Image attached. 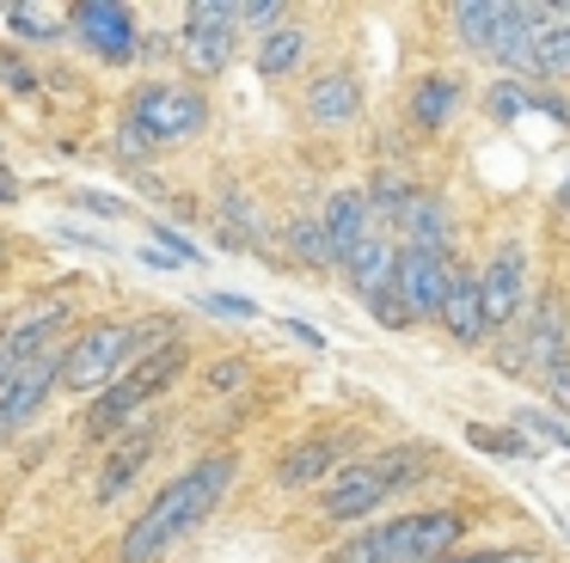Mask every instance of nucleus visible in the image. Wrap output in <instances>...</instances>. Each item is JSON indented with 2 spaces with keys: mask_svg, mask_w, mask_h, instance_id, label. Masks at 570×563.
<instances>
[{
  "mask_svg": "<svg viewBox=\"0 0 570 563\" xmlns=\"http://www.w3.org/2000/svg\"><path fill=\"white\" fill-rule=\"evenodd\" d=\"M234 472H239L234 453H203V460L185 465L173 484H160L148 508H141L136 521L124 526L117 563H160L166 551L178 545V539L197 533V526L209 521L215 508H222V496L234 490Z\"/></svg>",
  "mask_w": 570,
  "mask_h": 563,
  "instance_id": "nucleus-1",
  "label": "nucleus"
},
{
  "mask_svg": "<svg viewBox=\"0 0 570 563\" xmlns=\"http://www.w3.org/2000/svg\"><path fill=\"white\" fill-rule=\"evenodd\" d=\"M460 533H466L460 508H417V514L374 521L362 533H350L325 563H442V557H454Z\"/></svg>",
  "mask_w": 570,
  "mask_h": 563,
  "instance_id": "nucleus-2",
  "label": "nucleus"
},
{
  "mask_svg": "<svg viewBox=\"0 0 570 563\" xmlns=\"http://www.w3.org/2000/svg\"><path fill=\"white\" fill-rule=\"evenodd\" d=\"M185 367H190V343H185V337L148 343V349H141L136 362L124 367V379H111V386H105L99 398L87 404V416H80L87 441H117L129 423H136V416H148V404L160 398V392L173 386Z\"/></svg>",
  "mask_w": 570,
  "mask_h": 563,
  "instance_id": "nucleus-3",
  "label": "nucleus"
},
{
  "mask_svg": "<svg viewBox=\"0 0 570 563\" xmlns=\"http://www.w3.org/2000/svg\"><path fill=\"white\" fill-rule=\"evenodd\" d=\"M166 325H173V318H99V325H87L62 349V386L68 392H92V398H99L111 379H124V367L136 362L148 343L173 337Z\"/></svg>",
  "mask_w": 570,
  "mask_h": 563,
  "instance_id": "nucleus-4",
  "label": "nucleus"
},
{
  "mask_svg": "<svg viewBox=\"0 0 570 563\" xmlns=\"http://www.w3.org/2000/svg\"><path fill=\"white\" fill-rule=\"evenodd\" d=\"M124 129H136L148 147H178L209 129V98H203V86H185V80H148L129 92Z\"/></svg>",
  "mask_w": 570,
  "mask_h": 563,
  "instance_id": "nucleus-5",
  "label": "nucleus"
},
{
  "mask_svg": "<svg viewBox=\"0 0 570 563\" xmlns=\"http://www.w3.org/2000/svg\"><path fill=\"white\" fill-rule=\"evenodd\" d=\"M234 43H239V7L227 0H197L185 7V31H178V56L197 80H222L227 61H234Z\"/></svg>",
  "mask_w": 570,
  "mask_h": 563,
  "instance_id": "nucleus-6",
  "label": "nucleus"
},
{
  "mask_svg": "<svg viewBox=\"0 0 570 563\" xmlns=\"http://www.w3.org/2000/svg\"><path fill=\"white\" fill-rule=\"evenodd\" d=\"M564 355H570V306L558 288H540L528 300V318H521V379L546 386Z\"/></svg>",
  "mask_w": 570,
  "mask_h": 563,
  "instance_id": "nucleus-7",
  "label": "nucleus"
},
{
  "mask_svg": "<svg viewBox=\"0 0 570 563\" xmlns=\"http://www.w3.org/2000/svg\"><path fill=\"white\" fill-rule=\"evenodd\" d=\"M479 294H484V325H491V337H503L509 325L528 318V251L515 239H503L491 251V264L479 269Z\"/></svg>",
  "mask_w": 570,
  "mask_h": 563,
  "instance_id": "nucleus-8",
  "label": "nucleus"
},
{
  "mask_svg": "<svg viewBox=\"0 0 570 563\" xmlns=\"http://www.w3.org/2000/svg\"><path fill=\"white\" fill-rule=\"evenodd\" d=\"M393 496V477L381 472V460H350L344 472H332L320 484V521H368L374 508H381V502Z\"/></svg>",
  "mask_w": 570,
  "mask_h": 563,
  "instance_id": "nucleus-9",
  "label": "nucleus"
},
{
  "mask_svg": "<svg viewBox=\"0 0 570 563\" xmlns=\"http://www.w3.org/2000/svg\"><path fill=\"white\" fill-rule=\"evenodd\" d=\"M160 435H166V416H160V411L136 416V423H129L124 435L111 441V453H105L92 496H99V502H117V496H124V490L136 484L141 472H148V460H154V453H160Z\"/></svg>",
  "mask_w": 570,
  "mask_h": 563,
  "instance_id": "nucleus-10",
  "label": "nucleus"
},
{
  "mask_svg": "<svg viewBox=\"0 0 570 563\" xmlns=\"http://www.w3.org/2000/svg\"><path fill=\"white\" fill-rule=\"evenodd\" d=\"M62 325H68V306L56 300V306H31L26 318H13V325L0 330V392L13 386L26 367H38L43 355H56L50 343L62 337Z\"/></svg>",
  "mask_w": 570,
  "mask_h": 563,
  "instance_id": "nucleus-11",
  "label": "nucleus"
},
{
  "mask_svg": "<svg viewBox=\"0 0 570 563\" xmlns=\"http://www.w3.org/2000/svg\"><path fill=\"white\" fill-rule=\"evenodd\" d=\"M68 31H75L99 61H129L141 49L136 12L117 7V0H80V7H68Z\"/></svg>",
  "mask_w": 570,
  "mask_h": 563,
  "instance_id": "nucleus-12",
  "label": "nucleus"
},
{
  "mask_svg": "<svg viewBox=\"0 0 570 563\" xmlns=\"http://www.w3.org/2000/svg\"><path fill=\"white\" fill-rule=\"evenodd\" d=\"M454 276V251H423V245H399L393 288L411 306V318H442V294Z\"/></svg>",
  "mask_w": 570,
  "mask_h": 563,
  "instance_id": "nucleus-13",
  "label": "nucleus"
},
{
  "mask_svg": "<svg viewBox=\"0 0 570 563\" xmlns=\"http://www.w3.org/2000/svg\"><path fill=\"white\" fill-rule=\"evenodd\" d=\"M350 453H356V435H301L295 447L276 460V484L283 490H320L332 472H344Z\"/></svg>",
  "mask_w": 570,
  "mask_h": 563,
  "instance_id": "nucleus-14",
  "label": "nucleus"
},
{
  "mask_svg": "<svg viewBox=\"0 0 570 563\" xmlns=\"http://www.w3.org/2000/svg\"><path fill=\"white\" fill-rule=\"evenodd\" d=\"M301 110H307L313 129H350L362 117V80L350 68H325L320 80H307Z\"/></svg>",
  "mask_w": 570,
  "mask_h": 563,
  "instance_id": "nucleus-15",
  "label": "nucleus"
},
{
  "mask_svg": "<svg viewBox=\"0 0 570 563\" xmlns=\"http://www.w3.org/2000/svg\"><path fill=\"white\" fill-rule=\"evenodd\" d=\"M435 325H442L460 349H484V343H491V325H484V294H479V276H472V269L454 264L448 294H442V318H435Z\"/></svg>",
  "mask_w": 570,
  "mask_h": 563,
  "instance_id": "nucleus-16",
  "label": "nucleus"
},
{
  "mask_svg": "<svg viewBox=\"0 0 570 563\" xmlns=\"http://www.w3.org/2000/svg\"><path fill=\"white\" fill-rule=\"evenodd\" d=\"M62 386V355H43L38 367H26V374L13 379V386L0 392V441L19 435V428L31 423V416L50 404V392Z\"/></svg>",
  "mask_w": 570,
  "mask_h": 563,
  "instance_id": "nucleus-17",
  "label": "nucleus"
},
{
  "mask_svg": "<svg viewBox=\"0 0 570 563\" xmlns=\"http://www.w3.org/2000/svg\"><path fill=\"white\" fill-rule=\"evenodd\" d=\"M320 227H325V245H332V264H350V251H356V245L374 233L368 190H332V196H325Z\"/></svg>",
  "mask_w": 570,
  "mask_h": 563,
  "instance_id": "nucleus-18",
  "label": "nucleus"
},
{
  "mask_svg": "<svg viewBox=\"0 0 570 563\" xmlns=\"http://www.w3.org/2000/svg\"><path fill=\"white\" fill-rule=\"evenodd\" d=\"M570 73V7H533L528 80H564Z\"/></svg>",
  "mask_w": 570,
  "mask_h": 563,
  "instance_id": "nucleus-19",
  "label": "nucleus"
},
{
  "mask_svg": "<svg viewBox=\"0 0 570 563\" xmlns=\"http://www.w3.org/2000/svg\"><path fill=\"white\" fill-rule=\"evenodd\" d=\"M399 245H423V251H454V220H448V203L435 190H411L405 215L393 220Z\"/></svg>",
  "mask_w": 570,
  "mask_h": 563,
  "instance_id": "nucleus-20",
  "label": "nucleus"
},
{
  "mask_svg": "<svg viewBox=\"0 0 570 563\" xmlns=\"http://www.w3.org/2000/svg\"><path fill=\"white\" fill-rule=\"evenodd\" d=\"M393 269H399V239H393L386 227H374L368 239L350 251L344 276H350V288H356V300H368V294L393 288Z\"/></svg>",
  "mask_w": 570,
  "mask_h": 563,
  "instance_id": "nucleus-21",
  "label": "nucleus"
},
{
  "mask_svg": "<svg viewBox=\"0 0 570 563\" xmlns=\"http://www.w3.org/2000/svg\"><path fill=\"white\" fill-rule=\"evenodd\" d=\"M466 98V86H460V73H417V86H411V98H405V110H411V122H417L423 135H442L448 129V117H454V105Z\"/></svg>",
  "mask_w": 570,
  "mask_h": 563,
  "instance_id": "nucleus-22",
  "label": "nucleus"
},
{
  "mask_svg": "<svg viewBox=\"0 0 570 563\" xmlns=\"http://www.w3.org/2000/svg\"><path fill=\"white\" fill-rule=\"evenodd\" d=\"M503 19H509V0H466V7H448V31H454V43L472 49V56H491Z\"/></svg>",
  "mask_w": 570,
  "mask_h": 563,
  "instance_id": "nucleus-23",
  "label": "nucleus"
},
{
  "mask_svg": "<svg viewBox=\"0 0 570 563\" xmlns=\"http://www.w3.org/2000/svg\"><path fill=\"white\" fill-rule=\"evenodd\" d=\"M301 61H307V24L301 19H283L276 31L258 37V73L264 80H288Z\"/></svg>",
  "mask_w": 570,
  "mask_h": 563,
  "instance_id": "nucleus-24",
  "label": "nucleus"
},
{
  "mask_svg": "<svg viewBox=\"0 0 570 563\" xmlns=\"http://www.w3.org/2000/svg\"><path fill=\"white\" fill-rule=\"evenodd\" d=\"M7 24H13L26 43H62V37H68V12L31 7V0H13V7H7Z\"/></svg>",
  "mask_w": 570,
  "mask_h": 563,
  "instance_id": "nucleus-25",
  "label": "nucleus"
},
{
  "mask_svg": "<svg viewBox=\"0 0 570 563\" xmlns=\"http://www.w3.org/2000/svg\"><path fill=\"white\" fill-rule=\"evenodd\" d=\"M466 447H479V453H491V460H533V441L521 435L515 423L509 428H484V423H466Z\"/></svg>",
  "mask_w": 570,
  "mask_h": 563,
  "instance_id": "nucleus-26",
  "label": "nucleus"
},
{
  "mask_svg": "<svg viewBox=\"0 0 570 563\" xmlns=\"http://www.w3.org/2000/svg\"><path fill=\"white\" fill-rule=\"evenodd\" d=\"M484 110H491L497 122H515V117H528L533 110V86L528 80H491V92H484Z\"/></svg>",
  "mask_w": 570,
  "mask_h": 563,
  "instance_id": "nucleus-27",
  "label": "nucleus"
},
{
  "mask_svg": "<svg viewBox=\"0 0 570 563\" xmlns=\"http://www.w3.org/2000/svg\"><path fill=\"white\" fill-rule=\"evenodd\" d=\"M283 239H288V251L301 257V264H332V245H325V227L313 215H295L283 227Z\"/></svg>",
  "mask_w": 570,
  "mask_h": 563,
  "instance_id": "nucleus-28",
  "label": "nucleus"
},
{
  "mask_svg": "<svg viewBox=\"0 0 570 563\" xmlns=\"http://www.w3.org/2000/svg\"><path fill=\"white\" fill-rule=\"evenodd\" d=\"M515 428L533 441V447H564L570 453V428L558 411H515Z\"/></svg>",
  "mask_w": 570,
  "mask_h": 563,
  "instance_id": "nucleus-29",
  "label": "nucleus"
},
{
  "mask_svg": "<svg viewBox=\"0 0 570 563\" xmlns=\"http://www.w3.org/2000/svg\"><path fill=\"white\" fill-rule=\"evenodd\" d=\"M362 306H368V313L381 318L386 330H411V325H417V318H411V306L399 300V288H381V294H368Z\"/></svg>",
  "mask_w": 570,
  "mask_h": 563,
  "instance_id": "nucleus-30",
  "label": "nucleus"
},
{
  "mask_svg": "<svg viewBox=\"0 0 570 563\" xmlns=\"http://www.w3.org/2000/svg\"><path fill=\"white\" fill-rule=\"evenodd\" d=\"M246 374H252L246 355H222V362H215L203 379H209V392H234V386H246Z\"/></svg>",
  "mask_w": 570,
  "mask_h": 563,
  "instance_id": "nucleus-31",
  "label": "nucleus"
},
{
  "mask_svg": "<svg viewBox=\"0 0 570 563\" xmlns=\"http://www.w3.org/2000/svg\"><path fill=\"white\" fill-rule=\"evenodd\" d=\"M283 19L288 12L276 7V0H246V7H239V24H258V31H276Z\"/></svg>",
  "mask_w": 570,
  "mask_h": 563,
  "instance_id": "nucleus-32",
  "label": "nucleus"
},
{
  "mask_svg": "<svg viewBox=\"0 0 570 563\" xmlns=\"http://www.w3.org/2000/svg\"><path fill=\"white\" fill-rule=\"evenodd\" d=\"M203 306H209V313H222V318H252V313H258V306L239 300V294H203Z\"/></svg>",
  "mask_w": 570,
  "mask_h": 563,
  "instance_id": "nucleus-33",
  "label": "nucleus"
},
{
  "mask_svg": "<svg viewBox=\"0 0 570 563\" xmlns=\"http://www.w3.org/2000/svg\"><path fill=\"white\" fill-rule=\"evenodd\" d=\"M0 80L13 86V92H31V86H38V73H31L19 56H0Z\"/></svg>",
  "mask_w": 570,
  "mask_h": 563,
  "instance_id": "nucleus-34",
  "label": "nucleus"
},
{
  "mask_svg": "<svg viewBox=\"0 0 570 563\" xmlns=\"http://www.w3.org/2000/svg\"><path fill=\"white\" fill-rule=\"evenodd\" d=\"M533 110H546L552 122H570V98H558V92H533Z\"/></svg>",
  "mask_w": 570,
  "mask_h": 563,
  "instance_id": "nucleus-35",
  "label": "nucleus"
},
{
  "mask_svg": "<svg viewBox=\"0 0 570 563\" xmlns=\"http://www.w3.org/2000/svg\"><path fill=\"white\" fill-rule=\"evenodd\" d=\"M497 563H552L546 551H528V545H515V551H497Z\"/></svg>",
  "mask_w": 570,
  "mask_h": 563,
  "instance_id": "nucleus-36",
  "label": "nucleus"
},
{
  "mask_svg": "<svg viewBox=\"0 0 570 563\" xmlns=\"http://www.w3.org/2000/svg\"><path fill=\"white\" fill-rule=\"evenodd\" d=\"M558 208L570 215V171H564V184H558Z\"/></svg>",
  "mask_w": 570,
  "mask_h": 563,
  "instance_id": "nucleus-37",
  "label": "nucleus"
},
{
  "mask_svg": "<svg viewBox=\"0 0 570 563\" xmlns=\"http://www.w3.org/2000/svg\"><path fill=\"white\" fill-rule=\"evenodd\" d=\"M0 24H7V7H0Z\"/></svg>",
  "mask_w": 570,
  "mask_h": 563,
  "instance_id": "nucleus-38",
  "label": "nucleus"
}]
</instances>
